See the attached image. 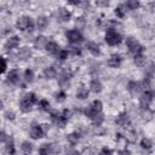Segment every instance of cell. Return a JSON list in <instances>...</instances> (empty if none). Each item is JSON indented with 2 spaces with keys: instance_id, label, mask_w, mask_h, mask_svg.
Here are the masks:
<instances>
[{
  "instance_id": "cell-1",
  "label": "cell",
  "mask_w": 155,
  "mask_h": 155,
  "mask_svg": "<svg viewBox=\"0 0 155 155\" xmlns=\"http://www.w3.org/2000/svg\"><path fill=\"white\" fill-rule=\"evenodd\" d=\"M39 101H38V97L34 92H28L25 93L22 99L19 101V109L23 111V113H29L31 109H33V105L36 104Z\"/></svg>"
},
{
  "instance_id": "cell-2",
  "label": "cell",
  "mask_w": 155,
  "mask_h": 155,
  "mask_svg": "<svg viewBox=\"0 0 155 155\" xmlns=\"http://www.w3.org/2000/svg\"><path fill=\"white\" fill-rule=\"evenodd\" d=\"M69 114L70 111L68 109H64L63 111H51V121L52 124H54L58 127H64L68 119H69Z\"/></svg>"
},
{
  "instance_id": "cell-3",
  "label": "cell",
  "mask_w": 155,
  "mask_h": 155,
  "mask_svg": "<svg viewBox=\"0 0 155 155\" xmlns=\"http://www.w3.org/2000/svg\"><path fill=\"white\" fill-rule=\"evenodd\" d=\"M16 27L19 30H22V31H33L35 24H34V21H33L31 17H29V16H22V17H19L17 19Z\"/></svg>"
},
{
  "instance_id": "cell-4",
  "label": "cell",
  "mask_w": 155,
  "mask_h": 155,
  "mask_svg": "<svg viewBox=\"0 0 155 155\" xmlns=\"http://www.w3.org/2000/svg\"><path fill=\"white\" fill-rule=\"evenodd\" d=\"M102 109H103V104H102V102L98 101V99H96V101L92 102L91 105H88V107L84 110V113H85V115H86L88 119L93 120L99 113H102Z\"/></svg>"
},
{
  "instance_id": "cell-5",
  "label": "cell",
  "mask_w": 155,
  "mask_h": 155,
  "mask_svg": "<svg viewBox=\"0 0 155 155\" xmlns=\"http://www.w3.org/2000/svg\"><path fill=\"white\" fill-rule=\"evenodd\" d=\"M105 42L109 45V46H116L119 45L121 41H122V36L120 35V33H117L114 28H109L107 31H105Z\"/></svg>"
},
{
  "instance_id": "cell-6",
  "label": "cell",
  "mask_w": 155,
  "mask_h": 155,
  "mask_svg": "<svg viewBox=\"0 0 155 155\" xmlns=\"http://www.w3.org/2000/svg\"><path fill=\"white\" fill-rule=\"evenodd\" d=\"M126 46H127L128 51H130L133 56L142 54V53L144 52V47H143V45H142L139 41H137L136 39L131 38V36L126 39Z\"/></svg>"
},
{
  "instance_id": "cell-7",
  "label": "cell",
  "mask_w": 155,
  "mask_h": 155,
  "mask_svg": "<svg viewBox=\"0 0 155 155\" xmlns=\"http://www.w3.org/2000/svg\"><path fill=\"white\" fill-rule=\"evenodd\" d=\"M46 130H47L46 125H40V124H35V122H34V124H31V126H30L29 134H30V137H31L33 139H40V138H42V137L45 136Z\"/></svg>"
},
{
  "instance_id": "cell-8",
  "label": "cell",
  "mask_w": 155,
  "mask_h": 155,
  "mask_svg": "<svg viewBox=\"0 0 155 155\" xmlns=\"http://www.w3.org/2000/svg\"><path fill=\"white\" fill-rule=\"evenodd\" d=\"M65 36L68 39V41L73 45H78L80 42L84 41V35L81 34V31H79L78 29H70L65 33Z\"/></svg>"
},
{
  "instance_id": "cell-9",
  "label": "cell",
  "mask_w": 155,
  "mask_h": 155,
  "mask_svg": "<svg viewBox=\"0 0 155 155\" xmlns=\"http://www.w3.org/2000/svg\"><path fill=\"white\" fill-rule=\"evenodd\" d=\"M155 97V92L150 88H145V91L139 97V104L142 108H148V105L151 103V101Z\"/></svg>"
},
{
  "instance_id": "cell-10",
  "label": "cell",
  "mask_w": 155,
  "mask_h": 155,
  "mask_svg": "<svg viewBox=\"0 0 155 155\" xmlns=\"http://www.w3.org/2000/svg\"><path fill=\"white\" fill-rule=\"evenodd\" d=\"M7 82L8 84H12V85H18L21 82V73L19 70L17 69H12L7 73V78H6Z\"/></svg>"
},
{
  "instance_id": "cell-11",
  "label": "cell",
  "mask_w": 155,
  "mask_h": 155,
  "mask_svg": "<svg viewBox=\"0 0 155 155\" xmlns=\"http://www.w3.org/2000/svg\"><path fill=\"white\" fill-rule=\"evenodd\" d=\"M115 124L117 125V126H121V127H127V126H130V124H131V121H130V116H128V114L127 113H120L117 116H116V119H115Z\"/></svg>"
},
{
  "instance_id": "cell-12",
  "label": "cell",
  "mask_w": 155,
  "mask_h": 155,
  "mask_svg": "<svg viewBox=\"0 0 155 155\" xmlns=\"http://www.w3.org/2000/svg\"><path fill=\"white\" fill-rule=\"evenodd\" d=\"M121 63H122V57L119 54V53H113L110 57H109V59H108V62H107V64L110 67V68H120V65H121Z\"/></svg>"
},
{
  "instance_id": "cell-13",
  "label": "cell",
  "mask_w": 155,
  "mask_h": 155,
  "mask_svg": "<svg viewBox=\"0 0 155 155\" xmlns=\"http://www.w3.org/2000/svg\"><path fill=\"white\" fill-rule=\"evenodd\" d=\"M56 16H57V19H58L59 22H69V21H70V17H71L70 12H69L67 8H64V7L58 8Z\"/></svg>"
},
{
  "instance_id": "cell-14",
  "label": "cell",
  "mask_w": 155,
  "mask_h": 155,
  "mask_svg": "<svg viewBox=\"0 0 155 155\" xmlns=\"http://www.w3.org/2000/svg\"><path fill=\"white\" fill-rule=\"evenodd\" d=\"M18 45H19V38L16 36V35L10 36V38L6 40V42H5V50H6V51H10V50H12V48L18 47Z\"/></svg>"
},
{
  "instance_id": "cell-15",
  "label": "cell",
  "mask_w": 155,
  "mask_h": 155,
  "mask_svg": "<svg viewBox=\"0 0 155 155\" xmlns=\"http://www.w3.org/2000/svg\"><path fill=\"white\" fill-rule=\"evenodd\" d=\"M59 151V148H56V145H52V144H42L40 148H39V154H53V153H58Z\"/></svg>"
},
{
  "instance_id": "cell-16",
  "label": "cell",
  "mask_w": 155,
  "mask_h": 155,
  "mask_svg": "<svg viewBox=\"0 0 155 155\" xmlns=\"http://www.w3.org/2000/svg\"><path fill=\"white\" fill-rule=\"evenodd\" d=\"M86 48L88 50V52L92 54V56H99L101 54V47H99V45L97 44V42H94V41H88L87 44H86Z\"/></svg>"
},
{
  "instance_id": "cell-17",
  "label": "cell",
  "mask_w": 155,
  "mask_h": 155,
  "mask_svg": "<svg viewBox=\"0 0 155 155\" xmlns=\"http://www.w3.org/2000/svg\"><path fill=\"white\" fill-rule=\"evenodd\" d=\"M2 144H5V150H6L7 154H15V153H16V150H15L13 138H12L11 136H7V138L4 140Z\"/></svg>"
},
{
  "instance_id": "cell-18",
  "label": "cell",
  "mask_w": 155,
  "mask_h": 155,
  "mask_svg": "<svg viewBox=\"0 0 155 155\" xmlns=\"http://www.w3.org/2000/svg\"><path fill=\"white\" fill-rule=\"evenodd\" d=\"M47 42H48V40H47L45 36H42V35L36 36L35 40H34V47H35L36 50H42V48L46 47V44H47Z\"/></svg>"
},
{
  "instance_id": "cell-19",
  "label": "cell",
  "mask_w": 155,
  "mask_h": 155,
  "mask_svg": "<svg viewBox=\"0 0 155 155\" xmlns=\"http://www.w3.org/2000/svg\"><path fill=\"white\" fill-rule=\"evenodd\" d=\"M90 90L93 93H99L103 90V85L98 79H92L91 82H90Z\"/></svg>"
},
{
  "instance_id": "cell-20",
  "label": "cell",
  "mask_w": 155,
  "mask_h": 155,
  "mask_svg": "<svg viewBox=\"0 0 155 155\" xmlns=\"http://www.w3.org/2000/svg\"><path fill=\"white\" fill-rule=\"evenodd\" d=\"M140 88H142V84L138 82V81H130V82L127 84V90H128L132 94L138 93V92L140 91Z\"/></svg>"
},
{
  "instance_id": "cell-21",
  "label": "cell",
  "mask_w": 155,
  "mask_h": 155,
  "mask_svg": "<svg viewBox=\"0 0 155 155\" xmlns=\"http://www.w3.org/2000/svg\"><path fill=\"white\" fill-rule=\"evenodd\" d=\"M30 56H31V51H30L28 47H21V48L18 50V52H17V57H18L19 59H22V61L28 59Z\"/></svg>"
},
{
  "instance_id": "cell-22",
  "label": "cell",
  "mask_w": 155,
  "mask_h": 155,
  "mask_svg": "<svg viewBox=\"0 0 155 155\" xmlns=\"http://www.w3.org/2000/svg\"><path fill=\"white\" fill-rule=\"evenodd\" d=\"M45 50H46L48 53L57 54V52H58L61 48H59V46H58V44H57V42H54V41H48V42L46 44Z\"/></svg>"
},
{
  "instance_id": "cell-23",
  "label": "cell",
  "mask_w": 155,
  "mask_h": 155,
  "mask_svg": "<svg viewBox=\"0 0 155 155\" xmlns=\"http://www.w3.org/2000/svg\"><path fill=\"white\" fill-rule=\"evenodd\" d=\"M79 140H80V133H78V132H71V133L67 134V142H68L70 145L78 144Z\"/></svg>"
},
{
  "instance_id": "cell-24",
  "label": "cell",
  "mask_w": 155,
  "mask_h": 155,
  "mask_svg": "<svg viewBox=\"0 0 155 155\" xmlns=\"http://www.w3.org/2000/svg\"><path fill=\"white\" fill-rule=\"evenodd\" d=\"M44 76H45L46 79H54V78L57 76V70H56V68L52 67V65L45 68V69H44Z\"/></svg>"
},
{
  "instance_id": "cell-25",
  "label": "cell",
  "mask_w": 155,
  "mask_h": 155,
  "mask_svg": "<svg viewBox=\"0 0 155 155\" xmlns=\"http://www.w3.org/2000/svg\"><path fill=\"white\" fill-rule=\"evenodd\" d=\"M47 25H48V18L47 17H45V16L38 17V19H36V27H38V29L44 30Z\"/></svg>"
},
{
  "instance_id": "cell-26",
  "label": "cell",
  "mask_w": 155,
  "mask_h": 155,
  "mask_svg": "<svg viewBox=\"0 0 155 155\" xmlns=\"http://www.w3.org/2000/svg\"><path fill=\"white\" fill-rule=\"evenodd\" d=\"M88 90L86 88V87H84V86H81V87H79L78 88V91H76V98L78 99H86L87 97H88Z\"/></svg>"
},
{
  "instance_id": "cell-27",
  "label": "cell",
  "mask_w": 155,
  "mask_h": 155,
  "mask_svg": "<svg viewBox=\"0 0 155 155\" xmlns=\"http://www.w3.org/2000/svg\"><path fill=\"white\" fill-rule=\"evenodd\" d=\"M38 107H39V109L42 110V111H48V110L51 109V104H50V102H48L47 99H40V101L38 102Z\"/></svg>"
},
{
  "instance_id": "cell-28",
  "label": "cell",
  "mask_w": 155,
  "mask_h": 155,
  "mask_svg": "<svg viewBox=\"0 0 155 155\" xmlns=\"http://www.w3.org/2000/svg\"><path fill=\"white\" fill-rule=\"evenodd\" d=\"M33 149H34L33 144H31L30 142H28V140L23 142L22 145H21V150H22L24 154H30V153L33 151Z\"/></svg>"
},
{
  "instance_id": "cell-29",
  "label": "cell",
  "mask_w": 155,
  "mask_h": 155,
  "mask_svg": "<svg viewBox=\"0 0 155 155\" xmlns=\"http://www.w3.org/2000/svg\"><path fill=\"white\" fill-rule=\"evenodd\" d=\"M139 145H140V148L142 149H145V150H149V149H151V147H153V142H151V139H149V138H142L140 139V143H139Z\"/></svg>"
},
{
  "instance_id": "cell-30",
  "label": "cell",
  "mask_w": 155,
  "mask_h": 155,
  "mask_svg": "<svg viewBox=\"0 0 155 155\" xmlns=\"http://www.w3.org/2000/svg\"><path fill=\"white\" fill-rule=\"evenodd\" d=\"M126 7L130 10H138L140 7V2H139V0H127Z\"/></svg>"
},
{
  "instance_id": "cell-31",
  "label": "cell",
  "mask_w": 155,
  "mask_h": 155,
  "mask_svg": "<svg viewBox=\"0 0 155 155\" xmlns=\"http://www.w3.org/2000/svg\"><path fill=\"white\" fill-rule=\"evenodd\" d=\"M23 78H24V81H25V82L30 84V82L34 80V71H33L31 69H29V68H28V69H25Z\"/></svg>"
},
{
  "instance_id": "cell-32",
  "label": "cell",
  "mask_w": 155,
  "mask_h": 155,
  "mask_svg": "<svg viewBox=\"0 0 155 155\" xmlns=\"http://www.w3.org/2000/svg\"><path fill=\"white\" fill-rule=\"evenodd\" d=\"M68 56H69V51H68V50H64V48H61V50L57 52V54H56V57H57L59 61H65V59L68 58Z\"/></svg>"
},
{
  "instance_id": "cell-33",
  "label": "cell",
  "mask_w": 155,
  "mask_h": 155,
  "mask_svg": "<svg viewBox=\"0 0 155 155\" xmlns=\"http://www.w3.org/2000/svg\"><path fill=\"white\" fill-rule=\"evenodd\" d=\"M54 99L58 102V103H62V102H64L65 99H67V93H65V91H58L56 94H54Z\"/></svg>"
},
{
  "instance_id": "cell-34",
  "label": "cell",
  "mask_w": 155,
  "mask_h": 155,
  "mask_svg": "<svg viewBox=\"0 0 155 155\" xmlns=\"http://www.w3.org/2000/svg\"><path fill=\"white\" fill-rule=\"evenodd\" d=\"M133 61H134V63H136L137 65L142 67V65L145 63V57L143 56V53H142V54H137V56H133Z\"/></svg>"
},
{
  "instance_id": "cell-35",
  "label": "cell",
  "mask_w": 155,
  "mask_h": 155,
  "mask_svg": "<svg viewBox=\"0 0 155 155\" xmlns=\"http://www.w3.org/2000/svg\"><path fill=\"white\" fill-rule=\"evenodd\" d=\"M69 53H71L73 56H80L81 54V48L79 46H70L69 47Z\"/></svg>"
},
{
  "instance_id": "cell-36",
  "label": "cell",
  "mask_w": 155,
  "mask_h": 155,
  "mask_svg": "<svg viewBox=\"0 0 155 155\" xmlns=\"http://www.w3.org/2000/svg\"><path fill=\"white\" fill-rule=\"evenodd\" d=\"M114 13L116 15V17H117V18H124V17H125V10H124L121 6L116 7V8L114 10Z\"/></svg>"
},
{
  "instance_id": "cell-37",
  "label": "cell",
  "mask_w": 155,
  "mask_h": 155,
  "mask_svg": "<svg viewBox=\"0 0 155 155\" xmlns=\"http://www.w3.org/2000/svg\"><path fill=\"white\" fill-rule=\"evenodd\" d=\"M70 76H71V74H70V73H68V71H64V73L62 74V76H61V79H59V81H61V84H64V82H68V81H69V79H70Z\"/></svg>"
},
{
  "instance_id": "cell-38",
  "label": "cell",
  "mask_w": 155,
  "mask_h": 155,
  "mask_svg": "<svg viewBox=\"0 0 155 155\" xmlns=\"http://www.w3.org/2000/svg\"><path fill=\"white\" fill-rule=\"evenodd\" d=\"M94 4L99 7H107L109 5V0H94Z\"/></svg>"
},
{
  "instance_id": "cell-39",
  "label": "cell",
  "mask_w": 155,
  "mask_h": 155,
  "mask_svg": "<svg viewBox=\"0 0 155 155\" xmlns=\"http://www.w3.org/2000/svg\"><path fill=\"white\" fill-rule=\"evenodd\" d=\"M5 116H6V119H8V120H13V119H15V114H13L12 111H6V113H5Z\"/></svg>"
},
{
  "instance_id": "cell-40",
  "label": "cell",
  "mask_w": 155,
  "mask_h": 155,
  "mask_svg": "<svg viewBox=\"0 0 155 155\" xmlns=\"http://www.w3.org/2000/svg\"><path fill=\"white\" fill-rule=\"evenodd\" d=\"M1 61H2V68H1V71H2V73H5V71H6V69H7V62H6V59H5L4 57H2V59H1Z\"/></svg>"
},
{
  "instance_id": "cell-41",
  "label": "cell",
  "mask_w": 155,
  "mask_h": 155,
  "mask_svg": "<svg viewBox=\"0 0 155 155\" xmlns=\"http://www.w3.org/2000/svg\"><path fill=\"white\" fill-rule=\"evenodd\" d=\"M101 153H102V154H113V150H111V149H108V148H103V149L101 150Z\"/></svg>"
},
{
  "instance_id": "cell-42",
  "label": "cell",
  "mask_w": 155,
  "mask_h": 155,
  "mask_svg": "<svg viewBox=\"0 0 155 155\" xmlns=\"http://www.w3.org/2000/svg\"><path fill=\"white\" fill-rule=\"evenodd\" d=\"M81 2V0H68V4L70 5H79Z\"/></svg>"
}]
</instances>
